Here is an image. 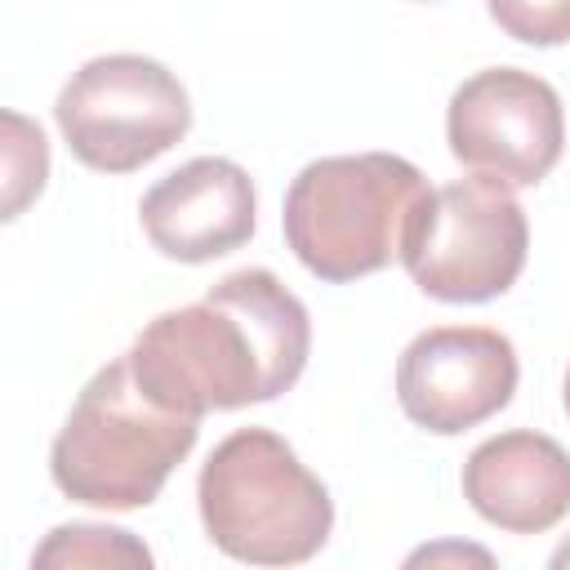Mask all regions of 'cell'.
<instances>
[{
  "instance_id": "obj_10",
  "label": "cell",
  "mask_w": 570,
  "mask_h": 570,
  "mask_svg": "<svg viewBox=\"0 0 570 570\" xmlns=\"http://www.w3.org/2000/svg\"><path fill=\"white\" fill-rule=\"evenodd\" d=\"M463 499L508 534H543L570 512V454L530 428L499 432L468 454Z\"/></svg>"
},
{
  "instance_id": "obj_14",
  "label": "cell",
  "mask_w": 570,
  "mask_h": 570,
  "mask_svg": "<svg viewBox=\"0 0 570 570\" xmlns=\"http://www.w3.org/2000/svg\"><path fill=\"white\" fill-rule=\"evenodd\" d=\"M552 566H557V570H566V566H570V539H566V543L552 552Z\"/></svg>"
},
{
  "instance_id": "obj_2",
  "label": "cell",
  "mask_w": 570,
  "mask_h": 570,
  "mask_svg": "<svg viewBox=\"0 0 570 570\" xmlns=\"http://www.w3.org/2000/svg\"><path fill=\"white\" fill-rule=\"evenodd\" d=\"M200 419L178 414L147 396L129 356L107 361L76 396L49 450L53 485L89 508L134 512L147 508L169 472L191 454Z\"/></svg>"
},
{
  "instance_id": "obj_8",
  "label": "cell",
  "mask_w": 570,
  "mask_h": 570,
  "mask_svg": "<svg viewBox=\"0 0 570 570\" xmlns=\"http://www.w3.org/2000/svg\"><path fill=\"white\" fill-rule=\"evenodd\" d=\"M521 365L508 334L490 325H432L396 361V401L410 423L459 436L494 419L517 392Z\"/></svg>"
},
{
  "instance_id": "obj_3",
  "label": "cell",
  "mask_w": 570,
  "mask_h": 570,
  "mask_svg": "<svg viewBox=\"0 0 570 570\" xmlns=\"http://www.w3.org/2000/svg\"><path fill=\"white\" fill-rule=\"evenodd\" d=\"M428 196L432 187L405 156H321L303 165L285 191V245L330 285L383 272L401 258Z\"/></svg>"
},
{
  "instance_id": "obj_4",
  "label": "cell",
  "mask_w": 570,
  "mask_h": 570,
  "mask_svg": "<svg viewBox=\"0 0 570 570\" xmlns=\"http://www.w3.org/2000/svg\"><path fill=\"white\" fill-rule=\"evenodd\" d=\"M196 503L209 543L249 566H298L334 530L330 490L267 428H240L214 445L196 476Z\"/></svg>"
},
{
  "instance_id": "obj_7",
  "label": "cell",
  "mask_w": 570,
  "mask_h": 570,
  "mask_svg": "<svg viewBox=\"0 0 570 570\" xmlns=\"http://www.w3.org/2000/svg\"><path fill=\"white\" fill-rule=\"evenodd\" d=\"M445 138L459 165L503 187H534L566 147L557 89L521 67H485L468 76L445 111Z\"/></svg>"
},
{
  "instance_id": "obj_15",
  "label": "cell",
  "mask_w": 570,
  "mask_h": 570,
  "mask_svg": "<svg viewBox=\"0 0 570 570\" xmlns=\"http://www.w3.org/2000/svg\"><path fill=\"white\" fill-rule=\"evenodd\" d=\"M566 414H570V370H566Z\"/></svg>"
},
{
  "instance_id": "obj_9",
  "label": "cell",
  "mask_w": 570,
  "mask_h": 570,
  "mask_svg": "<svg viewBox=\"0 0 570 570\" xmlns=\"http://www.w3.org/2000/svg\"><path fill=\"white\" fill-rule=\"evenodd\" d=\"M254 183L227 156H196L165 174L138 205L147 240L174 263H209L254 236Z\"/></svg>"
},
{
  "instance_id": "obj_1",
  "label": "cell",
  "mask_w": 570,
  "mask_h": 570,
  "mask_svg": "<svg viewBox=\"0 0 570 570\" xmlns=\"http://www.w3.org/2000/svg\"><path fill=\"white\" fill-rule=\"evenodd\" d=\"M312 352V321L267 267L227 272L200 303L160 312L125 352L134 379L160 405L205 419L209 410L263 405L289 392Z\"/></svg>"
},
{
  "instance_id": "obj_13",
  "label": "cell",
  "mask_w": 570,
  "mask_h": 570,
  "mask_svg": "<svg viewBox=\"0 0 570 570\" xmlns=\"http://www.w3.org/2000/svg\"><path fill=\"white\" fill-rule=\"evenodd\" d=\"M485 9L499 31L521 45H570V0H485Z\"/></svg>"
},
{
  "instance_id": "obj_5",
  "label": "cell",
  "mask_w": 570,
  "mask_h": 570,
  "mask_svg": "<svg viewBox=\"0 0 570 570\" xmlns=\"http://www.w3.org/2000/svg\"><path fill=\"white\" fill-rule=\"evenodd\" d=\"M525 254L530 223L512 187L472 174L432 187L401 263L436 303H490L517 285Z\"/></svg>"
},
{
  "instance_id": "obj_12",
  "label": "cell",
  "mask_w": 570,
  "mask_h": 570,
  "mask_svg": "<svg viewBox=\"0 0 570 570\" xmlns=\"http://www.w3.org/2000/svg\"><path fill=\"white\" fill-rule=\"evenodd\" d=\"M4 129H9V142H4V218H18V209L31 196H40V187L49 178V147H45L40 125L22 120L18 111H4Z\"/></svg>"
},
{
  "instance_id": "obj_6",
  "label": "cell",
  "mask_w": 570,
  "mask_h": 570,
  "mask_svg": "<svg viewBox=\"0 0 570 570\" xmlns=\"http://www.w3.org/2000/svg\"><path fill=\"white\" fill-rule=\"evenodd\" d=\"M53 116L71 156L98 174H134L191 129L187 89L142 53L89 58L62 85Z\"/></svg>"
},
{
  "instance_id": "obj_11",
  "label": "cell",
  "mask_w": 570,
  "mask_h": 570,
  "mask_svg": "<svg viewBox=\"0 0 570 570\" xmlns=\"http://www.w3.org/2000/svg\"><path fill=\"white\" fill-rule=\"evenodd\" d=\"M31 566H40V570H49V566H151V552L129 530L71 521V525L49 530V539L36 548Z\"/></svg>"
}]
</instances>
